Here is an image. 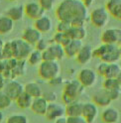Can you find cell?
<instances>
[{
  "label": "cell",
  "instance_id": "obj_46",
  "mask_svg": "<svg viewBox=\"0 0 121 123\" xmlns=\"http://www.w3.org/2000/svg\"><path fill=\"white\" fill-rule=\"evenodd\" d=\"M3 45H4V42L0 39V60H2V54H1V51H2V48H3Z\"/></svg>",
  "mask_w": 121,
  "mask_h": 123
},
{
  "label": "cell",
  "instance_id": "obj_14",
  "mask_svg": "<svg viewBox=\"0 0 121 123\" xmlns=\"http://www.w3.org/2000/svg\"><path fill=\"white\" fill-rule=\"evenodd\" d=\"M22 39L27 42L29 45L35 46L42 39V34L34 27H28L22 33Z\"/></svg>",
  "mask_w": 121,
  "mask_h": 123
},
{
  "label": "cell",
  "instance_id": "obj_16",
  "mask_svg": "<svg viewBox=\"0 0 121 123\" xmlns=\"http://www.w3.org/2000/svg\"><path fill=\"white\" fill-rule=\"evenodd\" d=\"M101 120L104 123H118L120 120V112L115 107H105L101 112Z\"/></svg>",
  "mask_w": 121,
  "mask_h": 123
},
{
  "label": "cell",
  "instance_id": "obj_13",
  "mask_svg": "<svg viewBox=\"0 0 121 123\" xmlns=\"http://www.w3.org/2000/svg\"><path fill=\"white\" fill-rule=\"evenodd\" d=\"M97 107H108L112 100L108 94V91L101 88L100 90H98L94 92L92 95V100H91Z\"/></svg>",
  "mask_w": 121,
  "mask_h": 123
},
{
  "label": "cell",
  "instance_id": "obj_47",
  "mask_svg": "<svg viewBox=\"0 0 121 123\" xmlns=\"http://www.w3.org/2000/svg\"><path fill=\"white\" fill-rule=\"evenodd\" d=\"M117 81H118V83H119V86H121V71H120V73H119V74H118V76H117Z\"/></svg>",
  "mask_w": 121,
  "mask_h": 123
},
{
  "label": "cell",
  "instance_id": "obj_27",
  "mask_svg": "<svg viewBox=\"0 0 121 123\" xmlns=\"http://www.w3.org/2000/svg\"><path fill=\"white\" fill-rule=\"evenodd\" d=\"M27 62L30 66H39L43 60H42V53L38 50H33L30 53L29 57L27 58Z\"/></svg>",
  "mask_w": 121,
  "mask_h": 123
},
{
  "label": "cell",
  "instance_id": "obj_26",
  "mask_svg": "<svg viewBox=\"0 0 121 123\" xmlns=\"http://www.w3.org/2000/svg\"><path fill=\"white\" fill-rule=\"evenodd\" d=\"M16 104L19 108L21 109H28L31 107L32 101H33V97H31L28 93L24 91L22 94L19 95V97L16 99Z\"/></svg>",
  "mask_w": 121,
  "mask_h": 123
},
{
  "label": "cell",
  "instance_id": "obj_11",
  "mask_svg": "<svg viewBox=\"0 0 121 123\" xmlns=\"http://www.w3.org/2000/svg\"><path fill=\"white\" fill-rule=\"evenodd\" d=\"M65 111L66 106L59 102H51L48 105L47 112L45 114L46 118L50 121H56L59 118L65 117Z\"/></svg>",
  "mask_w": 121,
  "mask_h": 123
},
{
  "label": "cell",
  "instance_id": "obj_49",
  "mask_svg": "<svg viewBox=\"0 0 121 123\" xmlns=\"http://www.w3.org/2000/svg\"><path fill=\"white\" fill-rule=\"evenodd\" d=\"M118 49H119V53H120V57H121V44L118 45Z\"/></svg>",
  "mask_w": 121,
  "mask_h": 123
},
{
  "label": "cell",
  "instance_id": "obj_44",
  "mask_svg": "<svg viewBox=\"0 0 121 123\" xmlns=\"http://www.w3.org/2000/svg\"><path fill=\"white\" fill-rule=\"evenodd\" d=\"M80 1L84 3V5L86 7V8L88 9L90 6H91L92 4H93V2L95 1V0H80Z\"/></svg>",
  "mask_w": 121,
  "mask_h": 123
},
{
  "label": "cell",
  "instance_id": "obj_51",
  "mask_svg": "<svg viewBox=\"0 0 121 123\" xmlns=\"http://www.w3.org/2000/svg\"><path fill=\"white\" fill-rule=\"evenodd\" d=\"M118 65H119V66H120V68H121V59L119 60V64H118Z\"/></svg>",
  "mask_w": 121,
  "mask_h": 123
},
{
  "label": "cell",
  "instance_id": "obj_41",
  "mask_svg": "<svg viewBox=\"0 0 121 123\" xmlns=\"http://www.w3.org/2000/svg\"><path fill=\"white\" fill-rule=\"evenodd\" d=\"M110 16L118 21H121V5L117 6L116 8L110 13Z\"/></svg>",
  "mask_w": 121,
  "mask_h": 123
},
{
  "label": "cell",
  "instance_id": "obj_32",
  "mask_svg": "<svg viewBox=\"0 0 121 123\" xmlns=\"http://www.w3.org/2000/svg\"><path fill=\"white\" fill-rule=\"evenodd\" d=\"M1 54H2V59L3 60H10V59L13 58V51H12L11 41H7V42L4 43Z\"/></svg>",
  "mask_w": 121,
  "mask_h": 123
},
{
  "label": "cell",
  "instance_id": "obj_7",
  "mask_svg": "<svg viewBox=\"0 0 121 123\" xmlns=\"http://www.w3.org/2000/svg\"><path fill=\"white\" fill-rule=\"evenodd\" d=\"M78 80L81 83V86L85 88L93 87L97 81V74L93 68H81L78 74Z\"/></svg>",
  "mask_w": 121,
  "mask_h": 123
},
{
  "label": "cell",
  "instance_id": "obj_40",
  "mask_svg": "<svg viewBox=\"0 0 121 123\" xmlns=\"http://www.w3.org/2000/svg\"><path fill=\"white\" fill-rule=\"evenodd\" d=\"M49 83L52 86H60L62 83H64V79L62 78V75H58L53 80H51L49 81Z\"/></svg>",
  "mask_w": 121,
  "mask_h": 123
},
{
  "label": "cell",
  "instance_id": "obj_6",
  "mask_svg": "<svg viewBox=\"0 0 121 123\" xmlns=\"http://www.w3.org/2000/svg\"><path fill=\"white\" fill-rule=\"evenodd\" d=\"M110 19V14L104 7H97L93 9L89 14V20L91 24L96 28H103L105 27Z\"/></svg>",
  "mask_w": 121,
  "mask_h": 123
},
{
  "label": "cell",
  "instance_id": "obj_37",
  "mask_svg": "<svg viewBox=\"0 0 121 123\" xmlns=\"http://www.w3.org/2000/svg\"><path fill=\"white\" fill-rule=\"evenodd\" d=\"M46 100L51 103V102H56L57 101V98H58V94L54 90H48V91H44L43 92V95H42Z\"/></svg>",
  "mask_w": 121,
  "mask_h": 123
},
{
  "label": "cell",
  "instance_id": "obj_33",
  "mask_svg": "<svg viewBox=\"0 0 121 123\" xmlns=\"http://www.w3.org/2000/svg\"><path fill=\"white\" fill-rule=\"evenodd\" d=\"M24 64H25V61H19L18 60L16 66L14 67L13 70H11L14 78H16V76H21V75H23L25 74L26 68H25Z\"/></svg>",
  "mask_w": 121,
  "mask_h": 123
},
{
  "label": "cell",
  "instance_id": "obj_36",
  "mask_svg": "<svg viewBox=\"0 0 121 123\" xmlns=\"http://www.w3.org/2000/svg\"><path fill=\"white\" fill-rule=\"evenodd\" d=\"M38 2L45 11H51L54 8L56 0H38Z\"/></svg>",
  "mask_w": 121,
  "mask_h": 123
},
{
  "label": "cell",
  "instance_id": "obj_25",
  "mask_svg": "<svg viewBox=\"0 0 121 123\" xmlns=\"http://www.w3.org/2000/svg\"><path fill=\"white\" fill-rule=\"evenodd\" d=\"M49 51L51 52L53 59L55 61H62L66 55H65V49L62 45L60 44H56V43H51L50 42V46H49Z\"/></svg>",
  "mask_w": 121,
  "mask_h": 123
},
{
  "label": "cell",
  "instance_id": "obj_20",
  "mask_svg": "<svg viewBox=\"0 0 121 123\" xmlns=\"http://www.w3.org/2000/svg\"><path fill=\"white\" fill-rule=\"evenodd\" d=\"M82 41H79V40H71L69 42V44L66 45L64 49H65V55L67 58H75L78 55V53L79 52V50L82 47Z\"/></svg>",
  "mask_w": 121,
  "mask_h": 123
},
{
  "label": "cell",
  "instance_id": "obj_24",
  "mask_svg": "<svg viewBox=\"0 0 121 123\" xmlns=\"http://www.w3.org/2000/svg\"><path fill=\"white\" fill-rule=\"evenodd\" d=\"M14 29V21L7 15H0V34L8 35Z\"/></svg>",
  "mask_w": 121,
  "mask_h": 123
},
{
  "label": "cell",
  "instance_id": "obj_43",
  "mask_svg": "<svg viewBox=\"0 0 121 123\" xmlns=\"http://www.w3.org/2000/svg\"><path fill=\"white\" fill-rule=\"evenodd\" d=\"M5 83H6V80H5V78L3 76V74L0 73V91L3 90V88L5 86Z\"/></svg>",
  "mask_w": 121,
  "mask_h": 123
},
{
  "label": "cell",
  "instance_id": "obj_18",
  "mask_svg": "<svg viewBox=\"0 0 121 123\" xmlns=\"http://www.w3.org/2000/svg\"><path fill=\"white\" fill-rule=\"evenodd\" d=\"M66 106L65 116L66 117H79L82 114V108H84V102L79 100L73 101Z\"/></svg>",
  "mask_w": 121,
  "mask_h": 123
},
{
  "label": "cell",
  "instance_id": "obj_10",
  "mask_svg": "<svg viewBox=\"0 0 121 123\" xmlns=\"http://www.w3.org/2000/svg\"><path fill=\"white\" fill-rule=\"evenodd\" d=\"M24 12H25V15L29 19H32L35 21L38 18L44 16L46 11L42 8L38 1L31 0V1L27 2L24 5Z\"/></svg>",
  "mask_w": 121,
  "mask_h": 123
},
{
  "label": "cell",
  "instance_id": "obj_31",
  "mask_svg": "<svg viewBox=\"0 0 121 123\" xmlns=\"http://www.w3.org/2000/svg\"><path fill=\"white\" fill-rule=\"evenodd\" d=\"M11 103H12L11 98L3 90L0 91V110L3 111L5 109H8L11 106Z\"/></svg>",
  "mask_w": 121,
  "mask_h": 123
},
{
  "label": "cell",
  "instance_id": "obj_48",
  "mask_svg": "<svg viewBox=\"0 0 121 123\" xmlns=\"http://www.w3.org/2000/svg\"><path fill=\"white\" fill-rule=\"evenodd\" d=\"M4 119V114H3V111L2 110H0V123H1Z\"/></svg>",
  "mask_w": 121,
  "mask_h": 123
},
{
  "label": "cell",
  "instance_id": "obj_12",
  "mask_svg": "<svg viewBox=\"0 0 121 123\" xmlns=\"http://www.w3.org/2000/svg\"><path fill=\"white\" fill-rule=\"evenodd\" d=\"M81 116L87 123H94L98 116V107L92 101L84 102Z\"/></svg>",
  "mask_w": 121,
  "mask_h": 123
},
{
  "label": "cell",
  "instance_id": "obj_4",
  "mask_svg": "<svg viewBox=\"0 0 121 123\" xmlns=\"http://www.w3.org/2000/svg\"><path fill=\"white\" fill-rule=\"evenodd\" d=\"M60 65L58 61H47L42 62L38 66V74L43 80L50 81L58 75H60Z\"/></svg>",
  "mask_w": 121,
  "mask_h": 123
},
{
  "label": "cell",
  "instance_id": "obj_34",
  "mask_svg": "<svg viewBox=\"0 0 121 123\" xmlns=\"http://www.w3.org/2000/svg\"><path fill=\"white\" fill-rule=\"evenodd\" d=\"M72 25H71V23L70 22H67V21H59L58 23V25L56 27V30H57V32L59 33H67V31H69L71 29Z\"/></svg>",
  "mask_w": 121,
  "mask_h": 123
},
{
  "label": "cell",
  "instance_id": "obj_22",
  "mask_svg": "<svg viewBox=\"0 0 121 123\" xmlns=\"http://www.w3.org/2000/svg\"><path fill=\"white\" fill-rule=\"evenodd\" d=\"M24 91L33 98L41 97L43 95V92H44L41 84L39 82H37V81L27 82L24 86Z\"/></svg>",
  "mask_w": 121,
  "mask_h": 123
},
{
  "label": "cell",
  "instance_id": "obj_17",
  "mask_svg": "<svg viewBox=\"0 0 121 123\" xmlns=\"http://www.w3.org/2000/svg\"><path fill=\"white\" fill-rule=\"evenodd\" d=\"M34 28L37 29L41 34L49 33L53 29V21L49 16L44 15L34 21Z\"/></svg>",
  "mask_w": 121,
  "mask_h": 123
},
{
  "label": "cell",
  "instance_id": "obj_8",
  "mask_svg": "<svg viewBox=\"0 0 121 123\" xmlns=\"http://www.w3.org/2000/svg\"><path fill=\"white\" fill-rule=\"evenodd\" d=\"M3 91L11 98L12 101H15L19 97V95L24 92V86L16 80H6Z\"/></svg>",
  "mask_w": 121,
  "mask_h": 123
},
{
  "label": "cell",
  "instance_id": "obj_38",
  "mask_svg": "<svg viewBox=\"0 0 121 123\" xmlns=\"http://www.w3.org/2000/svg\"><path fill=\"white\" fill-rule=\"evenodd\" d=\"M108 63H105V62H100V64H98L96 67V74H99L103 78H105V74H106L107 68H108Z\"/></svg>",
  "mask_w": 121,
  "mask_h": 123
},
{
  "label": "cell",
  "instance_id": "obj_39",
  "mask_svg": "<svg viewBox=\"0 0 121 123\" xmlns=\"http://www.w3.org/2000/svg\"><path fill=\"white\" fill-rule=\"evenodd\" d=\"M49 46H50V42H48L46 39L42 38V39L35 45V48H36V50L40 51V52L42 53V52H44L45 50H47V49L49 48Z\"/></svg>",
  "mask_w": 121,
  "mask_h": 123
},
{
  "label": "cell",
  "instance_id": "obj_5",
  "mask_svg": "<svg viewBox=\"0 0 121 123\" xmlns=\"http://www.w3.org/2000/svg\"><path fill=\"white\" fill-rule=\"evenodd\" d=\"M13 58L19 61H26L32 50V46L25 42L23 39H14L11 40Z\"/></svg>",
  "mask_w": 121,
  "mask_h": 123
},
{
  "label": "cell",
  "instance_id": "obj_42",
  "mask_svg": "<svg viewBox=\"0 0 121 123\" xmlns=\"http://www.w3.org/2000/svg\"><path fill=\"white\" fill-rule=\"evenodd\" d=\"M67 123H87L82 116L79 117H67Z\"/></svg>",
  "mask_w": 121,
  "mask_h": 123
},
{
  "label": "cell",
  "instance_id": "obj_23",
  "mask_svg": "<svg viewBox=\"0 0 121 123\" xmlns=\"http://www.w3.org/2000/svg\"><path fill=\"white\" fill-rule=\"evenodd\" d=\"M6 15L9 18H11L14 22L15 21H21L23 19L25 12H24V6L22 4H17L9 7L6 11Z\"/></svg>",
  "mask_w": 121,
  "mask_h": 123
},
{
  "label": "cell",
  "instance_id": "obj_28",
  "mask_svg": "<svg viewBox=\"0 0 121 123\" xmlns=\"http://www.w3.org/2000/svg\"><path fill=\"white\" fill-rule=\"evenodd\" d=\"M121 71V68L118 63H112L108 65V68L104 79H117V76Z\"/></svg>",
  "mask_w": 121,
  "mask_h": 123
},
{
  "label": "cell",
  "instance_id": "obj_30",
  "mask_svg": "<svg viewBox=\"0 0 121 123\" xmlns=\"http://www.w3.org/2000/svg\"><path fill=\"white\" fill-rule=\"evenodd\" d=\"M6 123H29V119L24 114L14 113L8 116L6 119Z\"/></svg>",
  "mask_w": 121,
  "mask_h": 123
},
{
  "label": "cell",
  "instance_id": "obj_29",
  "mask_svg": "<svg viewBox=\"0 0 121 123\" xmlns=\"http://www.w3.org/2000/svg\"><path fill=\"white\" fill-rule=\"evenodd\" d=\"M102 88L107 91H111L114 89H121V86L116 79H104L102 81Z\"/></svg>",
  "mask_w": 121,
  "mask_h": 123
},
{
  "label": "cell",
  "instance_id": "obj_50",
  "mask_svg": "<svg viewBox=\"0 0 121 123\" xmlns=\"http://www.w3.org/2000/svg\"><path fill=\"white\" fill-rule=\"evenodd\" d=\"M9 1H11V2H16V1H19V0H9Z\"/></svg>",
  "mask_w": 121,
  "mask_h": 123
},
{
  "label": "cell",
  "instance_id": "obj_1",
  "mask_svg": "<svg viewBox=\"0 0 121 123\" xmlns=\"http://www.w3.org/2000/svg\"><path fill=\"white\" fill-rule=\"evenodd\" d=\"M55 15L59 21L73 22L88 18V10L80 0H62L57 6Z\"/></svg>",
  "mask_w": 121,
  "mask_h": 123
},
{
  "label": "cell",
  "instance_id": "obj_45",
  "mask_svg": "<svg viewBox=\"0 0 121 123\" xmlns=\"http://www.w3.org/2000/svg\"><path fill=\"white\" fill-rule=\"evenodd\" d=\"M55 123H67V117H62V118H59L55 121Z\"/></svg>",
  "mask_w": 121,
  "mask_h": 123
},
{
  "label": "cell",
  "instance_id": "obj_19",
  "mask_svg": "<svg viewBox=\"0 0 121 123\" xmlns=\"http://www.w3.org/2000/svg\"><path fill=\"white\" fill-rule=\"evenodd\" d=\"M48 105H49V102L43 96H41V97L33 98V101H32V104H31V107H30V108H31V110L35 114L44 115L45 116V114L47 112Z\"/></svg>",
  "mask_w": 121,
  "mask_h": 123
},
{
  "label": "cell",
  "instance_id": "obj_15",
  "mask_svg": "<svg viewBox=\"0 0 121 123\" xmlns=\"http://www.w3.org/2000/svg\"><path fill=\"white\" fill-rule=\"evenodd\" d=\"M92 53H93V49H92V47L90 45H88V44L82 45V47L79 50V52L78 53L75 59H77L79 64L86 65L92 60V58H93V54Z\"/></svg>",
  "mask_w": 121,
  "mask_h": 123
},
{
  "label": "cell",
  "instance_id": "obj_9",
  "mask_svg": "<svg viewBox=\"0 0 121 123\" xmlns=\"http://www.w3.org/2000/svg\"><path fill=\"white\" fill-rule=\"evenodd\" d=\"M101 42L105 45H119L121 44V29L108 28L101 33Z\"/></svg>",
  "mask_w": 121,
  "mask_h": 123
},
{
  "label": "cell",
  "instance_id": "obj_2",
  "mask_svg": "<svg viewBox=\"0 0 121 123\" xmlns=\"http://www.w3.org/2000/svg\"><path fill=\"white\" fill-rule=\"evenodd\" d=\"M85 88L81 86L78 80H71L65 83V87L62 94V100L65 105H67L73 101L79 100L80 96L85 93Z\"/></svg>",
  "mask_w": 121,
  "mask_h": 123
},
{
  "label": "cell",
  "instance_id": "obj_3",
  "mask_svg": "<svg viewBox=\"0 0 121 123\" xmlns=\"http://www.w3.org/2000/svg\"><path fill=\"white\" fill-rule=\"evenodd\" d=\"M93 58L99 59L101 62L112 64L118 63L121 59L117 45H105L101 44L93 50Z\"/></svg>",
  "mask_w": 121,
  "mask_h": 123
},
{
  "label": "cell",
  "instance_id": "obj_21",
  "mask_svg": "<svg viewBox=\"0 0 121 123\" xmlns=\"http://www.w3.org/2000/svg\"><path fill=\"white\" fill-rule=\"evenodd\" d=\"M66 37L70 40H85L87 36V31L85 27H71V29L65 33Z\"/></svg>",
  "mask_w": 121,
  "mask_h": 123
},
{
  "label": "cell",
  "instance_id": "obj_35",
  "mask_svg": "<svg viewBox=\"0 0 121 123\" xmlns=\"http://www.w3.org/2000/svg\"><path fill=\"white\" fill-rule=\"evenodd\" d=\"M119 5H121V0H107V1L105 2L104 8L106 9L107 12L110 14Z\"/></svg>",
  "mask_w": 121,
  "mask_h": 123
}]
</instances>
